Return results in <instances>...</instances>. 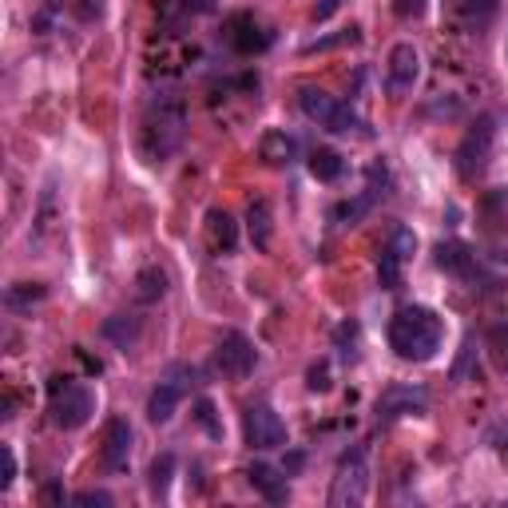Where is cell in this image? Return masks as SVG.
Segmentation results:
<instances>
[{
  "label": "cell",
  "mask_w": 508,
  "mask_h": 508,
  "mask_svg": "<svg viewBox=\"0 0 508 508\" xmlns=\"http://www.w3.org/2000/svg\"><path fill=\"white\" fill-rule=\"evenodd\" d=\"M441 337H445V322L429 306H402L390 322V346L405 362H429L441 350Z\"/></svg>",
  "instance_id": "6da1fadb"
},
{
  "label": "cell",
  "mask_w": 508,
  "mask_h": 508,
  "mask_svg": "<svg viewBox=\"0 0 508 508\" xmlns=\"http://www.w3.org/2000/svg\"><path fill=\"white\" fill-rule=\"evenodd\" d=\"M183 135H187V107L179 99L159 96L143 112V124H139V152H143L147 163H163V159H171L183 147Z\"/></svg>",
  "instance_id": "7a4b0ae2"
},
{
  "label": "cell",
  "mask_w": 508,
  "mask_h": 508,
  "mask_svg": "<svg viewBox=\"0 0 508 508\" xmlns=\"http://www.w3.org/2000/svg\"><path fill=\"white\" fill-rule=\"evenodd\" d=\"M48 413H52L56 429H79V425L92 421L96 397L88 385L72 382V377H52L48 382Z\"/></svg>",
  "instance_id": "3957f363"
},
{
  "label": "cell",
  "mask_w": 508,
  "mask_h": 508,
  "mask_svg": "<svg viewBox=\"0 0 508 508\" xmlns=\"http://www.w3.org/2000/svg\"><path fill=\"white\" fill-rule=\"evenodd\" d=\"M298 107H302L306 119H314L318 127H326V132H334V135H350L362 127L354 107L334 99L330 92H322V88H302V92H298Z\"/></svg>",
  "instance_id": "277c9868"
},
{
  "label": "cell",
  "mask_w": 508,
  "mask_h": 508,
  "mask_svg": "<svg viewBox=\"0 0 508 508\" xmlns=\"http://www.w3.org/2000/svg\"><path fill=\"white\" fill-rule=\"evenodd\" d=\"M365 489H370L365 457L362 453H346L342 465H337L334 485H330V508H357L365 501Z\"/></svg>",
  "instance_id": "5b68a950"
},
{
  "label": "cell",
  "mask_w": 508,
  "mask_h": 508,
  "mask_svg": "<svg viewBox=\"0 0 508 508\" xmlns=\"http://www.w3.org/2000/svg\"><path fill=\"white\" fill-rule=\"evenodd\" d=\"M493 135H496L493 115H481L469 132H465L461 147H457V171H461V179H476L485 171V163H489V155H493Z\"/></svg>",
  "instance_id": "8992f818"
},
{
  "label": "cell",
  "mask_w": 508,
  "mask_h": 508,
  "mask_svg": "<svg viewBox=\"0 0 508 508\" xmlns=\"http://www.w3.org/2000/svg\"><path fill=\"white\" fill-rule=\"evenodd\" d=\"M243 433L251 449H282L286 445V425L271 405H251L243 417Z\"/></svg>",
  "instance_id": "52a82bcc"
},
{
  "label": "cell",
  "mask_w": 508,
  "mask_h": 508,
  "mask_svg": "<svg viewBox=\"0 0 508 508\" xmlns=\"http://www.w3.org/2000/svg\"><path fill=\"white\" fill-rule=\"evenodd\" d=\"M215 362H218V370H223L226 377L254 374V362H258L254 342L246 334H238V330H226L223 337H218V346H215Z\"/></svg>",
  "instance_id": "ba28073f"
},
{
  "label": "cell",
  "mask_w": 508,
  "mask_h": 508,
  "mask_svg": "<svg viewBox=\"0 0 508 508\" xmlns=\"http://www.w3.org/2000/svg\"><path fill=\"white\" fill-rule=\"evenodd\" d=\"M271 40H274V32L254 13H238V16L226 20V44H231L238 56L266 52V48H271Z\"/></svg>",
  "instance_id": "9c48e42d"
},
{
  "label": "cell",
  "mask_w": 508,
  "mask_h": 508,
  "mask_svg": "<svg viewBox=\"0 0 508 508\" xmlns=\"http://www.w3.org/2000/svg\"><path fill=\"white\" fill-rule=\"evenodd\" d=\"M421 79V52L413 44H393L390 52V92L393 96H405L417 88Z\"/></svg>",
  "instance_id": "30bf717a"
},
{
  "label": "cell",
  "mask_w": 508,
  "mask_h": 508,
  "mask_svg": "<svg viewBox=\"0 0 508 508\" xmlns=\"http://www.w3.org/2000/svg\"><path fill=\"white\" fill-rule=\"evenodd\" d=\"M405 413H425V390H417V385H390L377 397V417L382 421H393V417H405Z\"/></svg>",
  "instance_id": "8fae6325"
},
{
  "label": "cell",
  "mask_w": 508,
  "mask_h": 508,
  "mask_svg": "<svg viewBox=\"0 0 508 508\" xmlns=\"http://www.w3.org/2000/svg\"><path fill=\"white\" fill-rule=\"evenodd\" d=\"M127 461H132V425L124 417H112L104 429V465L112 473H119L127 469Z\"/></svg>",
  "instance_id": "7c38bea8"
},
{
  "label": "cell",
  "mask_w": 508,
  "mask_h": 508,
  "mask_svg": "<svg viewBox=\"0 0 508 508\" xmlns=\"http://www.w3.org/2000/svg\"><path fill=\"white\" fill-rule=\"evenodd\" d=\"M258 159L266 167H291L298 159V139L291 132H282V127H271V132L258 139Z\"/></svg>",
  "instance_id": "4fadbf2b"
},
{
  "label": "cell",
  "mask_w": 508,
  "mask_h": 508,
  "mask_svg": "<svg viewBox=\"0 0 508 508\" xmlns=\"http://www.w3.org/2000/svg\"><path fill=\"white\" fill-rule=\"evenodd\" d=\"M163 56V64H155L159 72H167V76H179L187 64L199 56L195 52V44H187V40H175V36H163V40H155L152 44V52H147V60H159Z\"/></svg>",
  "instance_id": "5bb4252c"
},
{
  "label": "cell",
  "mask_w": 508,
  "mask_h": 508,
  "mask_svg": "<svg viewBox=\"0 0 508 508\" xmlns=\"http://www.w3.org/2000/svg\"><path fill=\"white\" fill-rule=\"evenodd\" d=\"M246 481H251V489L263 496V501H271V504H282L286 496H291V485H286V476L278 473V469H271V465H251L246 469Z\"/></svg>",
  "instance_id": "9a60e30c"
},
{
  "label": "cell",
  "mask_w": 508,
  "mask_h": 508,
  "mask_svg": "<svg viewBox=\"0 0 508 508\" xmlns=\"http://www.w3.org/2000/svg\"><path fill=\"white\" fill-rule=\"evenodd\" d=\"M175 405H179V385L175 382H159L152 397H147V417H152L155 425H163V421H171L175 417Z\"/></svg>",
  "instance_id": "2e32d148"
},
{
  "label": "cell",
  "mask_w": 508,
  "mask_h": 508,
  "mask_svg": "<svg viewBox=\"0 0 508 508\" xmlns=\"http://www.w3.org/2000/svg\"><path fill=\"white\" fill-rule=\"evenodd\" d=\"M207 235H211V243H215V251H235V243H238V223L226 211H207Z\"/></svg>",
  "instance_id": "e0dca14e"
},
{
  "label": "cell",
  "mask_w": 508,
  "mask_h": 508,
  "mask_svg": "<svg viewBox=\"0 0 508 508\" xmlns=\"http://www.w3.org/2000/svg\"><path fill=\"white\" fill-rule=\"evenodd\" d=\"M104 337L107 342H115L119 350H132L135 337H139V318L135 314H112L104 322Z\"/></svg>",
  "instance_id": "ac0fdd59"
},
{
  "label": "cell",
  "mask_w": 508,
  "mask_h": 508,
  "mask_svg": "<svg viewBox=\"0 0 508 508\" xmlns=\"http://www.w3.org/2000/svg\"><path fill=\"white\" fill-rule=\"evenodd\" d=\"M437 266L449 274H473V251L465 243H441L437 246Z\"/></svg>",
  "instance_id": "d6986e66"
},
{
  "label": "cell",
  "mask_w": 508,
  "mask_h": 508,
  "mask_svg": "<svg viewBox=\"0 0 508 508\" xmlns=\"http://www.w3.org/2000/svg\"><path fill=\"white\" fill-rule=\"evenodd\" d=\"M167 294V274L159 271V266H143V271L135 274V298L143 306H152V302H159V298Z\"/></svg>",
  "instance_id": "ffe728a7"
},
{
  "label": "cell",
  "mask_w": 508,
  "mask_h": 508,
  "mask_svg": "<svg viewBox=\"0 0 508 508\" xmlns=\"http://www.w3.org/2000/svg\"><path fill=\"white\" fill-rule=\"evenodd\" d=\"M246 226H251V243L258 246V251H266L271 246V207L258 199V203H251V211H246Z\"/></svg>",
  "instance_id": "44dd1931"
},
{
  "label": "cell",
  "mask_w": 508,
  "mask_h": 508,
  "mask_svg": "<svg viewBox=\"0 0 508 508\" xmlns=\"http://www.w3.org/2000/svg\"><path fill=\"white\" fill-rule=\"evenodd\" d=\"M48 291L40 282H16V286H8V294H5V306L8 310H32L36 302H44Z\"/></svg>",
  "instance_id": "7402d4cb"
},
{
  "label": "cell",
  "mask_w": 508,
  "mask_h": 508,
  "mask_svg": "<svg viewBox=\"0 0 508 508\" xmlns=\"http://www.w3.org/2000/svg\"><path fill=\"white\" fill-rule=\"evenodd\" d=\"M342 155L330 152V147H318V152L310 155V175L318 179V183H334L337 175H342Z\"/></svg>",
  "instance_id": "603a6c76"
},
{
  "label": "cell",
  "mask_w": 508,
  "mask_h": 508,
  "mask_svg": "<svg viewBox=\"0 0 508 508\" xmlns=\"http://www.w3.org/2000/svg\"><path fill=\"white\" fill-rule=\"evenodd\" d=\"M362 40V28H342V32L334 36H322V40H310V44H302V56H314V52H330V48H342V44H357Z\"/></svg>",
  "instance_id": "cb8c5ba5"
},
{
  "label": "cell",
  "mask_w": 508,
  "mask_h": 508,
  "mask_svg": "<svg viewBox=\"0 0 508 508\" xmlns=\"http://www.w3.org/2000/svg\"><path fill=\"white\" fill-rule=\"evenodd\" d=\"M377 282H382V291H397V286H402V258H397L390 246L377 258Z\"/></svg>",
  "instance_id": "d4e9b609"
},
{
  "label": "cell",
  "mask_w": 508,
  "mask_h": 508,
  "mask_svg": "<svg viewBox=\"0 0 508 508\" xmlns=\"http://www.w3.org/2000/svg\"><path fill=\"white\" fill-rule=\"evenodd\" d=\"M171 476H175V457L171 453H159L152 461V493L163 496L167 485H171Z\"/></svg>",
  "instance_id": "484cf974"
},
{
  "label": "cell",
  "mask_w": 508,
  "mask_h": 508,
  "mask_svg": "<svg viewBox=\"0 0 508 508\" xmlns=\"http://www.w3.org/2000/svg\"><path fill=\"white\" fill-rule=\"evenodd\" d=\"M370 207H374V195H357V199H350V203L334 207V218H337V223H346V226H354L357 218L370 211Z\"/></svg>",
  "instance_id": "4316f807"
},
{
  "label": "cell",
  "mask_w": 508,
  "mask_h": 508,
  "mask_svg": "<svg viewBox=\"0 0 508 508\" xmlns=\"http://www.w3.org/2000/svg\"><path fill=\"white\" fill-rule=\"evenodd\" d=\"M457 5H461V13L469 20H476V24L493 20V13H496V0H457Z\"/></svg>",
  "instance_id": "83f0119b"
},
{
  "label": "cell",
  "mask_w": 508,
  "mask_h": 508,
  "mask_svg": "<svg viewBox=\"0 0 508 508\" xmlns=\"http://www.w3.org/2000/svg\"><path fill=\"white\" fill-rule=\"evenodd\" d=\"M489 350L496 357V365L508 370V326H493L489 330Z\"/></svg>",
  "instance_id": "f1b7e54d"
},
{
  "label": "cell",
  "mask_w": 508,
  "mask_h": 508,
  "mask_svg": "<svg viewBox=\"0 0 508 508\" xmlns=\"http://www.w3.org/2000/svg\"><path fill=\"white\" fill-rule=\"evenodd\" d=\"M390 251H393L397 258H402V263H405V258H410V254L417 251V238H413V231H410V226H397V231H393V238H390Z\"/></svg>",
  "instance_id": "f546056e"
},
{
  "label": "cell",
  "mask_w": 508,
  "mask_h": 508,
  "mask_svg": "<svg viewBox=\"0 0 508 508\" xmlns=\"http://www.w3.org/2000/svg\"><path fill=\"white\" fill-rule=\"evenodd\" d=\"M306 390L310 393H326L330 390V362H314L310 374H306Z\"/></svg>",
  "instance_id": "4dcf8cb0"
},
{
  "label": "cell",
  "mask_w": 508,
  "mask_h": 508,
  "mask_svg": "<svg viewBox=\"0 0 508 508\" xmlns=\"http://www.w3.org/2000/svg\"><path fill=\"white\" fill-rule=\"evenodd\" d=\"M195 417H199V425H203L211 437H223V425L215 421V402H207V397H199V405H195Z\"/></svg>",
  "instance_id": "1f68e13d"
},
{
  "label": "cell",
  "mask_w": 508,
  "mask_h": 508,
  "mask_svg": "<svg viewBox=\"0 0 508 508\" xmlns=\"http://www.w3.org/2000/svg\"><path fill=\"white\" fill-rule=\"evenodd\" d=\"M72 504H79V508H107V504H112V493H104V489H84V493L72 496Z\"/></svg>",
  "instance_id": "d6a6232c"
},
{
  "label": "cell",
  "mask_w": 508,
  "mask_h": 508,
  "mask_svg": "<svg viewBox=\"0 0 508 508\" xmlns=\"http://www.w3.org/2000/svg\"><path fill=\"white\" fill-rule=\"evenodd\" d=\"M334 342H337V350H342V357H350V354H354L350 346L357 342V322H342V326H337V330H334Z\"/></svg>",
  "instance_id": "836d02e7"
},
{
  "label": "cell",
  "mask_w": 508,
  "mask_h": 508,
  "mask_svg": "<svg viewBox=\"0 0 508 508\" xmlns=\"http://www.w3.org/2000/svg\"><path fill=\"white\" fill-rule=\"evenodd\" d=\"M425 5H429V0H393V13L402 20H417L425 13Z\"/></svg>",
  "instance_id": "e575fe53"
},
{
  "label": "cell",
  "mask_w": 508,
  "mask_h": 508,
  "mask_svg": "<svg viewBox=\"0 0 508 508\" xmlns=\"http://www.w3.org/2000/svg\"><path fill=\"white\" fill-rule=\"evenodd\" d=\"M385 187H390V175H385V167H370V195H385Z\"/></svg>",
  "instance_id": "d590c367"
},
{
  "label": "cell",
  "mask_w": 508,
  "mask_h": 508,
  "mask_svg": "<svg viewBox=\"0 0 508 508\" xmlns=\"http://www.w3.org/2000/svg\"><path fill=\"white\" fill-rule=\"evenodd\" d=\"M337 8H342V0H322V5H314V24H322V20H330L334 13H337Z\"/></svg>",
  "instance_id": "8d00e7d4"
},
{
  "label": "cell",
  "mask_w": 508,
  "mask_h": 508,
  "mask_svg": "<svg viewBox=\"0 0 508 508\" xmlns=\"http://www.w3.org/2000/svg\"><path fill=\"white\" fill-rule=\"evenodd\" d=\"M13 481H16V457H13V449H5V476H0V489H13Z\"/></svg>",
  "instance_id": "74e56055"
},
{
  "label": "cell",
  "mask_w": 508,
  "mask_h": 508,
  "mask_svg": "<svg viewBox=\"0 0 508 508\" xmlns=\"http://www.w3.org/2000/svg\"><path fill=\"white\" fill-rule=\"evenodd\" d=\"M44 504H64V489H60V485H44Z\"/></svg>",
  "instance_id": "f35d334b"
},
{
  "label": "cell",
  "mask_w": 508,
  "mask_h": 508,
  "mask_svg": "<svg viewBox=\"0 0 508 508\" xmlns=\"http://www.w3.org/2000/svg\"><path fill=\"white\" fill-rule=\"evenodd\" d=\"M211 5H215V0H183L187 13H211Z\"/></svg>",
  "instance_id": "ab89813d"
},
{
  "label": "cell",
  "mask_w": 508,
  "mask_h": 508,
  "mask_svg": "<svg viewBox=\"0 0 508 508\" xmlns=\"http://www.w3.org/2000/svg\"><path fill=\"white\" fill-rule=\"evenodd\" d=\"M302 469V453H291V461H286V473H298Z\"/></svg>",
  "instance_id": "60d3db41"
}]
</instances>
